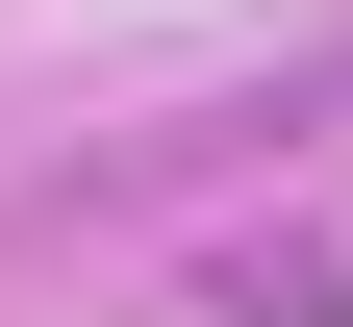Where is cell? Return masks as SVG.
Segmentation results:
<instances>
[{"instance_id":"1","label":"cell","mask_w":353,"mask_h":327,"mask_svg":"<svg viewBox=\"0 0 353 327\" xmlns=\"http://www.w3.org/2000/svg\"><path fill=\"white\" fill-rule=\"evenodd\" d=\"M228 302H252V327H353V277H328V252H252Z\"/></svg>"}]
</instances>
